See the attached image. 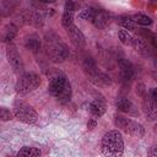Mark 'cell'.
I'll list each match as a JSON object with an SVG mask.
<instances>
[{
  "mask_svg": "<svg viewBox=\"0 0 157 157\" xmlns=\"http://www.w3.org/2000/svg\"><path fill=\"white\" fill-rule=\"evenodd\" d=\"M61 23L65 28L70 27L74 25V12L71 11H64L63 16H61Z\"/></svg>",
  "mask_w": 157,
  "mask_h": 157,
  "instance_id": "21",
  "label": "cell"
},
{
  "mask_svg": "<svg viewBox=\"0 0 157 157\" xmlns=\"http://www.w3.org/2000/svg\"><path fill=\"white\" fill-rule=\"evenodd\" d=\"M119 23L123 28H125L128 31H135L136 29V23L131 16H121L119 18Z\"/></svg>",
  "mask_w": 157,
  "mask_h": 157,
  "instance_id": "18",
  "label": "cell"
},
{
  "mask_svg": "<svg viewBox=\"0 0 157 157\" xmlns=\"http://www.w3.org/2000/svg\"><path fill=\"white\" fill-rule=\"evenodd\" d=\"M132 18H134L135 23L141 25V26H151V25H152V20H151L148 16H146V15L139 13V15H135Z\"/></svg>",
  "mask_w": 157,
  "mask_h": 157,
  "instance_id": "22",
  "label": "cell"
},
{
  "mask_svg": "<svg viewBox=\"0 0 157 157\" xmlns=\"http://www.w3.org/2000/svg\"><path fill=\"white\" fill-rule=\"evenodd\" d=\"M119 39L125 45H131V43H132V37L125 29H120L119 31Z\"/></svg>",
  "mask_w": 157,
  "mask_h": 157,
  "instance_id": "24",
  "label": "cell"
},
{
  "mask_svg": "<svg viewBox=\"0 0 157 157\" xmlns=\"http://www.w3.org/2000/svg\"><path fill=\"white\" fill-rule=\"evenodd\" d=\"M114 124L117 128L121 129L126 134L132 135L135 137H142L145 135V129L141 124H139V123H136L129 118H125L123 115H115Z\"/></svg>",
  "mask_w": 157,
  "mask_h": 157,
  "instance_id": "4",
  "label": "cell"
},
{
  "mask_svg": "<svg viewBox=\"0 0 157 157\" xmlns=\"http://www.w3.org/2000/svg\"><path fill=\"white\" fill-rule=\"evenodd\" d=\"M44 45L48 56L54 63H63L69 56V48L67 45L61 40L60 37H58L54 33H49L45 36Z\"/></svg>",
  "mask_w": 157,
  "mask_h": 157,
  "instance_id": "2",
  "label": "cell"
},
{
  "mask_svg": "<svg viewBox=\"0 0 157 157\" xmlns=\"http://www.w3.org/2000/svg\"><path fill=\"white\" fill-rule=\"evenodd\" d=\"M90 113L93 117H102L105 113V102L102 98H94L90 104Z\"/></svg>",
  "mask_w": 157,
  "mask_h": 157,
  "instance_id": "14",
  "label": "cell"
},
{
  "mask_svg": "<svg viewBox=\"0 0 157 157\" xmlns=\"http://www.w3.org/2000/svg\"><path fill=\"white\" fill-rule=\"evenodd\" d=\"M70 97H71V85H70V82L67 81L66 82V85H65V87L63 88V91L60 92V94L56 97L61 103H65V102H67L69 99H70Z\"/></svg>",
  "mask_w": 157,
  "mask_h": 157,
  "instance_id": "20",
  "label": "cell"
},
{
  "mask_svg": "<svg viewBox=\"0 0 157 157\" xmlns=\"http://www.w3.org/2000/svg\"><path fill=\"white\" fill-rule=\"evenodd\" d=\"M40 85V77L34 72H26L20 76L16 82L15 90L18 94H28L37 90Z\"/></svg>",
  "mask_w": 157,
  "mask_h": 157,
  "instance_id": "3",
  "label": "cell"
},
{
  "mask_svg": "<svg viewBox=\"0 0 157 157\" xmlns=\"http://www.w3.org/2000/svg\"><path fill=\"white\" fill-rule=\"evenodd\" d=\"M12 117H13V114H12L9 109H6V108H4V107H0V120L7 121V120H11Z\"/></svg>",
  "mask_w": 157,
  "mask_h": 157,
  "instance_id": "25",
  "label": "cell"
},
{
  "mask_svg": "<svg viewBox=\"0 0 157 157\" xmlns=\"http://www.w3.org/2000/svg\"><path fill=\"white\" fill-rule=\"evenodd\" d=\"M25 45L32 52H38L40 49V40L37 37H29L25 40Z\"/></svg>",
  "mask_w": 157,
  "mask_h": 157,
  "instance_id": "19",
  "label": "cell"
},
{
  "mask_svg": "<svg viewBox=\"0 0 157 157\" xmlns=\"http://www.w3.org/2000/svg\"><path fill=\"white\" fill-rule=\"evenodd\" d=\"M91 22L97 27V28H104L109 23V15L107 11L102 9H96V12L93 15V18Z\"/></svg>",
  "mask_w": 157,
  "mask_h": 157,
  "instance_id": "13",
  "label": "cell"
},
{
  "mask_svg": "<svg viewBox=\"0 0 157 157\" xmlns=\"http://www.w3.org/2000/svg\"><path fill=\"white\" fill-rule=\"evenodd\" d=\"M148 157H157V152H156V147L152 146L151 150L148 151Z\"/></svg>",
  "mask_w": 157,
  "mask_h": 157,
  "instance_id": "29",
  "label": "cell"
},
{
  "mask_svg": "<svg viewBox=\"0 0 157 157\" xmlns=\"http://www.w3.org/2000/svg\"><path fill=\"white\" fill-rule=\"evenodd\" d=\"M131 47L141 55L144 56H148L150 55V47L148 44L142 39V38H132V43Z\"/></svg>",
  "mask_w": 157,
  "mask_h": 157,
  "instance_id": "15",
  "label": "cell"
},
{
  "mask_svg": "<svg viewBox=\"0 0 157 157\" xmlns=\"http://www.w3.org/2000/svg\"><path fill=\"white\" fill-rule=\"evenodd\" d=\"M96 12V7H86L83 9L81 12H80V17L82 20H87V21H91L93 18V15Z\"/></svg>",
  "mask_w": 157,
  "mask_h": 157,
  "instance_id": "23",
  "label": "cell"
},
{
  "mask_svg": "<svg viewBox=\"0 0 157 157\" xmlns=\"http://www.w3.org/2000/svg\"><path fill=\"white\" fill-rule=\"evenodd\" d=\"M115 105H117V108H118L119 110H121V112H124V113H126V114H129V115L139 117V110H137L136 105H135L131 101H129V99H126V98H124V97L117 98Z\"/></svg>",
  "mask_w": 157,
  "mask_h": 157,
  "instance_id": "10",
  "label": "cell"
},
{
  "mask_svg": "<svg viewBox=\"0 0 157 157\" xmlns=\"http://www.w3.org/2000/svg\"><path fill=\"white\" fill-rule=\"evenodd\" d=\"M141 103H142V110L145 115L147 117L148 120H155L156 119V99L151 97V94L147 92L145 96L141 97Z\"/></svg>",
  "mask_w": 157,
  "mask_h": 157,
  "instance_id": "8",
  "label": "cell"
},
{
  "mask_svg": "<svg viewBox=\"0 0 157 157\" xmlns=\"http://www.w3.org/2000/svg\"><path fill=\"white\" fill-rule=\"evenodd\" d=\"M6 58L11 67L16 74H21L23 71V63L21 59V55L17 52V48L13 43H9L6 48Z\"/></svg>",
  "mask_w": 157,
  "mask_h": 157,
  "instance_id": "7",
  "label": "cell"
},
{
  "mask_svg": "<svg viewBox=\"0 0 157 157\" xmlns=\"http://www.w3.org/2000/svg\"><path fill=\"white\" fill-rule=\"evenodd\" d=\"M119 64V69H120V77L123 82H130L131 78L134 77V67L131 65V63L128 59H119L118 60Z\"/></svg>",
  "mask_w": 157,
  "mask_h": 157,
  "instance_id": "11",
  "label": "cell"
},
{
  "mask_svg": "<svg viewBox=\"0 0 157 157\" xmlns=\"http://www.w3.org/2000/svg\"><path fill=\"white\" fill-rule=\"evenodd\" d=\"M75 9H76V4L74 1H66L65 2V11L75 12Z\"/></svg>",
  "mask_w": 157,
  "mask_h": 157,
  "instance_id": "27",
  "label": "cell"
},
{
  "mask_svg": "<svg viewBox=\"0 0 157 157\" xmlns=\"http://www.w3.org/2000/svg\"><path fill=\"white\" fill-rule=\"evenodd\" d=\"M136 93H137L140 97H142V96H145V94L147 93V90H146V87H145V85H144L142 82H139V83H137Z\"/></svg>",
  "mask_w": 157,
  "mask_h": 157,
  "instance_id": "26",
  "label": "cell"
},
{
  "mask_svg": "<svg viewBox=\"0 0 157 157\" xmlns=\"http://www.w3.org/2000/svg\"><path fill=\"white\" fill-rule=\"evenodd\" d=\"M101 151L105 157H121L124 153V140L118 130L104 134L101 141Z\"/></svg>",
  "mask_w": 157,
  "mask_h": 157,
  "instance_id": "1",
  "label": "cell"
},
{
  "mask_svg": "<svg viewBox=\"0 0 157 157\" xmlns=\"http://www.w3.org/2000/svg\"><path fill=\"white\" fill-rule=\"evenodd\" d=\"M0 42H1V36H0Z\"/></svg>",
  "mask_w": 157,
  "mask_h": 157,
  "instance_id": "30",
  "label": "cell"
},
{
  "mask_svg": "<svg viewBox=\"0 0 157 157\" xmlns=\"http://www.w3.org/2000/svg\"><path fill=\"white\" fill-rule=\"evenodd\" d=\"M83 72L86 74V76L88 77V80L91 82H93L94 85H109V77L102 72H99V70L96 66V63L93 61L92 58H86V60L83 61Z\"/></svg>",
  "mask_w": 157,
  "mask_h": 157,
  "instance_id": "5",
  "label": "cell"
},
{
  "mask_svg": "<svg viewBox=\"0 0 157 157\" xmlns=\"http://www.w3.org/2000/svg\"><path fill=\"white\" fill-rule=\"evenodd\" d=\"M66 31H67V34H69V37H70V39H71V42H72V44H74L75 47H77V48H82V47L86 45L85 36L82 34V32H81L75 25L67 27Z\"/></svg>",
  "mask_w": 157,
  "mask_h": 157,
  "instance_id": "12",
  "label": "cell"
},
{
  "mask_svg": "<svg viewBox=\"0 0 157 157\" xmlns=\"http://www.w3.org/2000/svg\"><path fill=\"white\" fill-rule=\"evenodd\" d=\"M15 118H17L20 121L26 124H33L37 121V112L27 103L25 102H16L13 105V113Z\"/></svg>",
  "mask_w": 157,
  "mask_h": 157,
  "instance_id": "6",
  "label": "cell"
},
{
  "mask_svg": "<svg viewBox=\"0 0 157 157\" xmlns=\"http://www.w3.org/2000/svg\"><path fill=\"white\" fill-rule=\"evenodd\" d=\"M16 157H40L39 148L31 147V146H23L18 152Z\"/></svg>",
  "mask_w": 157,
  "mask_h": 157,
  "instance_id": "17",
  "label": "cell"
},
{
  "mask_svg": "<svg viewBox=\"0 0 157 157\" xmlns=\"http://www.w3.org/2000/svg\"><path fill=\"white\" fill-rule=\"evenodd\" d=\"M66 82H67V77H66L64 74H60V75L55 76V77L50 81V83H49V86H48L49 93H50L53 97H58V96L60 94V92L63 91V88L65 87Z\"/></svg>",
  "mask_w": 157,
  "mask_h": 157,
  "instance_id": "9",
  "label": "cell"
},
{
  "mask_svg": "<svg viewBox=\"0 0 157 157\" xmlns=\"http://www.w3.org/2000/svg\"><path fill=\"white\" fill-rule=\"evenodd\" d=\"M96 125H97V121H96L94 119H90L88 123H87V128H88L90 130H93V129L96 128Z\"/></svg>",
  "mask_w": 157,
  "mask_h": 157,
  "instance_id": "28",
  "label": "cell"
},
{
  "mask_svg": "<svg viewBox=\"0 0 157 157\" xmlns=\"http://www.w3.org/2000/svg\"><path fill=\"white\" fill-rule=\"evenodd\" d=\"M16 34H17V27H16V25H13V23H7V25L5 26L2 33H0V36H1V42H7V43H10V42L15 38Z\"/></svg>",
  "mask_w": 157,
  "mask_h": 157,
  "instance_id": "16",
  "label": "cell"
}]
</instances>
